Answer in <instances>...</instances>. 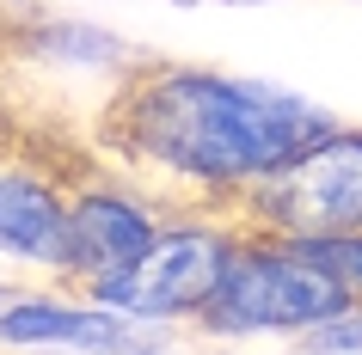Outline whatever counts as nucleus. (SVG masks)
<instances>
[{
    "mask_svg": "<svg viewBox=\"0 0 362 355\" xmlns=\"http://www.w3.org/2000/svg\"><path fill=\"white\" fill-rule=\"evenodd\" d=\"M338 123L344 116L320 98L270 80L135 56L98 111L93 141L98 160L153 203L233 215L252 184L325 141Z\"/></svg>",
    "mask_w": 362,
    "mask_h": 355,
    "instance_id": "1",
    "label": "nucleus"
},
{
    "mask_svg": "<svg viewBox=\"0 0 362 355\" xmlns=\"http://www.w3.org/2000/svg\"><path fill=\"white\" fill-rule=\"evenodd\" d=\"M362 306L338 270H325L307 245L276 233H246L221 270L209 306L197 313L203 337H301L325 318Z\"/></svg>",
    "mask_w": 362,
    "mask_h": 355,
    "instance_id": "2",
    "label": "nucleus"
},
{
    "mask_svg": "<svg viewBox=\"0 0 362 355\" xmlns=\"http://www.w3.org/2000/svg\"><path fill=\"white\" fill-rule=\"evenodd\" d=\"M240 239H246V227L233 215H221V208H172L160 239L129 270H117V276L93 282L80 294L135 318V325H148V331L153 325H197V313L209 306L221 270L240 251Z\"/></svg>",
    "mask_w": 362,
    "mask_h": 355,
    "instance_id": "3",
    "label": "nucleus"
},
{
    "mask_svg": "<svg viewBox=\"0 0 362 355\" xmlns=\"http://www.w3.org/2000/svg\"><path fill=\"white\" fill-rule=\"evenodd\" d=\"M233 221L276 239L362 233V123H338L325 141L276 166L264 184H252L233 203Z\"/></svg>",
    "mask_w": 362,
    "mask_h": 355,
    "instance_id": "4",
    "label": "nucleus"
},
{
    "mask_svg": "<svg viewBox=\"0 0 362 355\" xmlns=\"http://www.w3.org/2000/svg\"><path fill=\"white\" fill-rule=\"evenodd\" d=\"M172 208L153 203L148 190H135L129 178H117L111 166L86 172L74 184V203H68V263H62V288L80 294L93 282L129 270L166 227Z\"/></svg>",
    "mask_w": 362,
    "mask_h": 355,
    "instance_id": "5",
    "label": "nucleus"
},
{
    "mask_svg": "<svg viewBox=\"0 0 362 355\" xmlns=\"http://www.w3.org/2000/svg\"><path fill=\"white\" fill-rule=\"evenodd\" d=\"M98 166L56 172L31 148H0V258H13V263L56 282L62 263H68V203H74V184Z\"/></svg>",
    "mask_w": 362,
    "mask_h": 355,
    "instance_id": "6",
    "label": "nucleus"
},
{
    "mask_svg": "<svg viewBox=\"0 0 362 355\" xmlns=\"http://www.w3.org/2000/svg\"><path fill=\"white\" fill-rule=\"evenodd\" d=\"M153 343L148 325L98 306V300H68L62 282L49 288H25L6 313H0V349H80V355H135Z\"/></svg>",
    "mask_w": 362,
    "mask_h": 355,
    "instance_id": "7",
    "label": "nucleus"
},
{
    "mask_svg": "<svg viewBox=\"0 0 362 355\" xmlns=\"http://www.w3.org/2000/svg\"><path fill=\"white\" fill-rule=\"evenodd\" d=\"M31 43V56L43 61H62V68H80V74H123L129 68V43L117 37V31H98V25H80V19H37L25 31Z\"/></svg>",
    "mask_w": 362,
    "mask_h": 355,
    "instance_id": "8",
    "label": "nucleus"
},
{
    "mask_svg": "<svg viewBox=\"0 0 362 355\" xmlns=\"http://www.w3.org/2000/svg\"><path fill=\"white\" fill-rule=\"evenodd\" d=\"M295 355H362V306H350L344 318H325L313 331L295 337Z\"/></svg>",
    "mask_w": 362,
    "mask_h": 355,
    "instance_id": "9",
    "label": "nucleus"
},
{
    "mask_svg": "<svg viewBox=\"0 0 362 355\" xmlns=\"http://www.w3.org/2000/svg\"><path fill=\"white\" fill-rule=\"evenodd\" d=\"M295 245H307L325 270H338V276L350 282V294L362 300V233H338V239H295Z\"/></svg>",
    "mask_w": 362,
    "mask_h": 355,
    "instance_id": "10",
    "label": "nucleus"
},
{
    "mask_svg": "<svg viewBox=\"0 0 362 355\" xmlns=\"http://www.w3.org/2000/svg\"><path fill=\"white\" fill-rule=\"evenodd\" d=\"M19 294H25V288H13V282H0V313H6V306H13Z\"/></svg>",
    "mask_w": 362,
    "mask_h": 355,
    "instance_id": "11",
    "label": "nucleus"
},
{
    "mask_svg": "<svg viewBox=\"0 0 362 355\" xmlns=\"http://www.w3.org/2000/svg\"><path fill=\"white\" fill-rule=\"evenodd\" d=\"M135 355H178V349H160V343H141Z\"/></svg>",
    "mask_w": 362,
    "mask_h": 355,
    "instance_id": "12",
    "label": "nucleus"
},
{
    "mask_svg": "<svg viewBox=\"0 0 362 355\" xmlns=\"http://www.w3.org/2000/svg\"><path fill=\"white\" fill-rule=\"evenodd\" d=\"M0 148H13V141H0Z\"/></svg>",
    "mask_w": 362,
    "mask_h": 355,
    "instance_id": "13",
    "label": "nucleus"
}]
</instances>
